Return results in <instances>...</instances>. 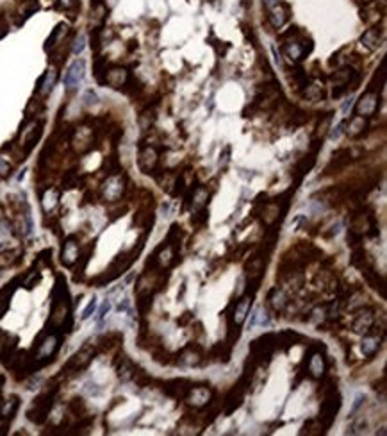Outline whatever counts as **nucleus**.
Here are the masks:
<instances>
[{
  "label": "nucleus",
  "instance_id": "nucleus-38",
  "mask_svg": "<svg viewBox=\"0 0 387 436\" xmlns=\"http://www.w3.org/2000/svg\"><path fill=\"white\" fill-rule=\"evenodd\" d=\"M304 95L307 97L309 100H321L323 99V86H320V84H309V86H305V91H304Z\"/></svg>",
  "mask_w": 387,
  "mask_h": 436
},
{
  "label": "nucleus",
  "instance_id": "nucleus-29",
  "mask_svg": "<svg viewBox=\"0 0 387 436\" xmlns=\"http://www.w3.org/2000/svg\"><path fill=\"white\" fill-rule=\"evenodd\" d=\"M380 341H382V338H380L376 333H373V331L366 334V338L362 340V345H361L364 356H368V358L375 356V354L378 352V349H380Z\"/></svg>",
  "mask_w": 387,
  "mask_h": 436
},
{
  "label": "nucleus",
  "instance_id": "nucleus-18",
  "mask_svg": "<svg viewBox=\"0 0 387 436\" xmlns=\"http://www.w3.org/2000/svg\"><path fill=\"white\" fill-rule=\"evenodd\" d=\"M244 391L246 388L243 386L241 383H237V386H234L232 390L227 393L225 401H223V413L225 415H232L237 408L243 404V399H244Z\"/></svg>",
  "mask_w": 387,
  "mask_h": 436
},
{
  "label": "nucleus",
  "instance_id": "nucleus-16",
  "mask_svg": "<svg viewBox=\"0 0 387 436\" xmlns=\"http://www.w3.org/2000/svg\"><path fill=\"white\" fill-rule=\"evenodd\" d=\"M138 163H139V168H141V172L143 174H154L155 168H157L159 165V152L155 147H152V145H145V147H141V150H139V157H138Z\"/></svg>",
  "mask_w": 387,
  "mask_h": 436
},
{
  "label": "nucleus",
  "instance_id": "nucleus-49",
  "mask_svg": "<svg viewBox=\"0 0 387 436\" xmlns=\"http://www.w3.org/2000/svg\"><path fill=\"white\" fill-rule=\"evenodd\" d=\"M84 47H86V36L84 34H80L79 38L75 39V43H73V47H72V52L75 54V56H79L80 52H82L84 50Z\"/></svg>",
  "mask_w": 387,
  "mask_h": 436
},
{
  "label": "nucleus",
  "instance_id": "nucleus-20",
  "mask_svg": "<svg viewBox=\"0 0 387 436\" xmlns=\"http://www.w3.org/2000/svg\"><path fill=\"white\" fill-rule=\"evenodd\" d=\"M79 256H80V251H79V243L75 242V238H73V236L66 238V242H64V245H63V251H61V263H63L64 266H73L77 263V259H79Z\"/></svg>",
  "mask_w": 387,
  "mask_h": 436
},
{
  "label": "nucleus",
  "instance_id": "nucleus-13",
  "mask_svg": "<svg viewBox=\"0 0 387 436\" xmlns=\"http://www.w3.org/2000/svg\"><path fill=\"white\" fill-rule=\"evenodd\" d=\"M128 81H131V73H128L127 68H123L120 65L107 66V70L104 73V84H107L109 88H114V90L125 88Z\"/></svg>",
  "mask_w": 387,
  "mask_h": 436
},
{
  "label": "nucleus",
  "instance_id": "nucleus-23",
  "mask_svg": "<svg viewBox=\"0 0 387 436\" xmlns=\"http://www.w3.org/2000/svg\"><path fill=\"white\" fill-rule=\"evenodd\" d=\"M270 15H268V18H270V23L275 27V29H280V27H284L287 23V20H289V6L284 4V2H280V4H277L275 8H271Z\"/></svg>",
  "mask_w": 387,
  "mask_h": 436
},
{
  "label": "nucleus",
  "instance_id": "nucleus-55",
  "mask_svg": "<svg viewBox=\"0 0 387 436\" xmlns=\"http://www.w3.org/2000/svg\"><path fill=\"white\" fill-rule=\"evenodd\" d=\"M345 127H346V122H341V124H339V126L335 127L334 131H332V134H330V138H332V140H337V138L341 136V133H342V131H345Z\"/></svg>",
  "mask_w": 387,
  "mask_h": 436
},
{
  "label": "nucleus",
  "instance_id": "nucleus-10",
  "mask_svg": "<svg viewBox=\"0 0 387 436\" xmlns=\"http://www.w3.org/2000/svg\"><path fill=\"white\" fill-rule=\"evenodd\" d=\"M59 345H61V336H57V334H54V333L45 336V340H43L41 343H38V354H36L34 360L38 361L39 367H43V365L50 363V361L54 360Z\"/></svg>",
  "mask_w": 387,
  "mask_h": 436
},
{
  "label": "nucleus",
  "instance_id": "nucleus-51",
  "mask_svg": "<svg viewBox=\"0 0 387 436\" xmlns=\"http://www.w3.org/2000/svg\"><path fill=\"white\" fill-rule=\"evenodd\" d=\"M39 279H41V275H39V272H32L29 275V279H27L25 283H23V286H25L27 290H30V288H34V286L38 285L39 283Z\"/></svg>",
  "mask_w": 387,
  "mask_h": 436
},
{
  "label": "nucleus",
  "instance_id": "nucleus-48",
  "mask_svg": "<svg viewBox=\"0 0 387 436\" xmlns=\"http://www.w3.org/2000/svg\"><path fill=\"white\" fill-rule=\"evenodd\" d=\"M196 215H193L191 216V224H195V225H200V224H203V222H207V218H209V213L205 211V209H196Z\"/></svg>",
  "mask_w": 387,
  "mask_h": 436
},
{
  "label": "nucleus",
  "instance_id": "nucleus-56",
  "mask_svg": "<svg viewBox=\"0 0 387 436\" xmlns=\"http://www.w3.org/2000/svg\"><path fill=\"white\" fill-rule=\"evenodd\" d=\"M362 402H364V395H362V393H359V395H357V397H355V402H354V408H352V411H354V413H355V411H357V410H359V406H361Z\"/></svg>",
  "mask_w": 387,
  "mask_h": 436
},
{
  "label": "nucleus",
  "instance_id": "nucleus-45",
  "mask_svg": "<svg viewBox=\"0 0 387 436\" xmlns=\"http://www.w3.org/2000/svg\"><path fill=\"white\" fill-rule=\"evenodd\" d=\"M93 70H95V77H97L98 83H104V73H105V70H107V61H105L104 57H98V59L95 61Z\"/></svg>",
  "mask_w": 387,
  "mask_h": 436
},
{
  "label": "nucleus",
  "instance_id": "nucleus-46",
  "mask_svg": "<svg viewBox=\"0 0 387 436\" xmlns=\"http://www.w3.org/2000/svg\"><path fill=\"white\" fill-rule=\"evenodd\" d=\"M70 411H72L73 415H75V417H82V413L84 411H86V404H84V401L82 399H72V402H70Z\"/></svg>",
  "mask_w": 387,
  "mask_h": 436
},
{
  "label": "nucleus",
  "instance_id": "nucleus-47",
  "mask_svg": "<svg viewBox=\"0 0 387 436\" xmlns=\"http://www.w3.org/2000/svg\"><path fill=\"white\" fill-rule=\"evenodd\" d=\"M75 184H77V174L73 170H68L63 175V186L68 190V188H73Z\"/></svg>",
  "mask_w": 387,
  "mask_h": 436
},
{
  "label": "nucleus",
  "instance_id": "nucleus-22",
  "mask_svg": "<svg viewBox=\"0 0 387 436\" xmlns=\"http://www.w3.org/2000/svg\"><path fill=\"white\" fill-rule=\"evenodd\" d=\"M352 160V150L350 148H339L332 154V160L327 167V174H337L339 170L346 167Z\"/></svg>",
  "mask_w": 387,
  "mask_h": 436
},
{
  "label": "nucleus",
  "instance_id": "nucleus-59",
  "mask_svg": "<svg viewBox=\"0 0 387 436\" xmlns=\"http://www.w3.org/2000/svg\"><path fill=\"white\" fill-rule=\"evenodd\" d=\"M109 307H111V304L107 302V300H105L104 302V306L100 307V311H98V316H100V319H104L105 316V313H107V311H109Z\"/></svg>",
  "mask_w": 387,
  "mask_h": 436
},
{
  "label": "nucleus",
  "instance_id": "nucleus-26",
  "mask_svg": "<svg viewBox=\"0 0 387 436\" xmlns=\"http://www.w3.org/2000/svg\"><path fill=\"white\" fill-rule=\"evenodd\" d=\"M56 81H57V72L54 68H50V70H47L45 73H43L41 77H39V81H38V88H36V90H38V95H41V97H47L50 93V91L54 90V86H56Z\"/></svg>",
  "mask_w": 387,
  "mask_h": 436
},
{
  "label": "nucleus",
  "instance_id": "nucleus-40",
  "mask_svg": "<svg viewBox=\"0 0 387 436\" xmlns=\"http://www.w3.org/2000/svg\"><path fill=\"white\" fill-rule=\"evenodd\" d=\"M323 432H325V429H323V425L320 424V420H309V422H305L300 434H323Z\"/></svg>",
  "mask_w": 387,
  "mask_h": 436
},
{
  "label": "nucleus",
  "instance_id": "nucleus-12",
  "mask_svg": "<svg viewBox=\"0 0 387 436\" xmlns=\"http://www.w3.org/2000/svg\"><path fill=\"white\" fill-rule=\"evenodd\" d=\"M84 75H86V63H84V59H75L72 65L68 66L66 73H64V86H66V90L70 93L75 91L84 81Z\"/></svg>",
  "mask_w": 387,
  "mask_h": 436
},
{
  "label": "nucleus",
  "instance_id": "nucleus-21",
  "mask_svg": "<svg viewBox=\"0 0 387 436\" xmlns=\"http://www.w3.org/2000/svg\"><path fill=\"white\" fill-rule=\"evenodd\" d=\"M68 32H70V27H68V23L61 22L57 23L56 27H54V30L50 32V36L47 38L45 42V50L47 52H52L54 49H57L59 45H63L64 39H66Z\"/></svg>",
  "mask_w": 387,
  "mask_h": 436
},
{
  "label": "nucleus",
  "instance_id": "nucleus-5",
  "mask_svg": "<svg viewBox=\"0 0 387 436\" xmlns=\"http://www.w3.org/2000/svg\"><path fill=\"white\" fill-rule=\"evenodd\" d=\"M43 134V122L41 120H29L23 124L22 131H20V147H22L23 154H29L36 143L39 141Z\"/></svg>",
  "mask_w": 387,
  "mask_h": 436
},
{
  "label": "nucleus",
  "instance_id": "nucleus-7",
  "mask_svg": "<svg viewBox=\"0 0 387 436\" xmlns=\"http://www.w3.org/2000/svg\"><path fill=\"white\" fill-rule=\"evenodd\" d=\"M339 408H341V395H339L337 390H334L332 393L325 395V401H323V404H321V410H320V418H318L320 424L323 425L325 431L334 424Z\"/></svg>",
  "mask_w": 387,
  "mask_h": 436
},
{
  "label": "nucleus",
  "instance_id": "nucleus-36",
  "mask_svg": "<svg viewBox=\"0 0 387 436\" xmlns=\"http://www.w3.org/2000/svg\"><path fill=\"white\" fill-rule=\"evenodd\" d=\"M210 358H214L216 361L227 363L230 358V347H227V343H218V345H214L212 350H210Z\"/></svg>",
  "mask_w": 387,
  "mask_h": 436
},
{
  "label": "nucleus",
  "instance_id": "nucleus-30",
  "mask_svg": "<svg viewBox=\"0 0 387 436\" xmlns=\"http://www.w3.org/2000/svg\"><path fill=\"white\" fill-rule=\"evenodd\" d=\"M207 199H209V191H207V188H203V186H196L195 190H193L191 197H188L186 201L191 204V209H202L203 206L207 204Z\"/></svg>",
  "mask_w": 387,
  "mask_h": 436
},
{
  "label": "nucleus",
  "instance_id": "nucleus-39",
  "mask_svg": "<svg viewBox=\"0 0 387 436\" xmlns=\"http://www.w3.org/2000/svg\"><path fill=\"white\" fill-rule=\"evenodd\" d=\"M291 84L294 86V90H302V88L307 86V73H305V70H302V68L293 70Z\"/></svg>",
  "mask_w": 387,
  "mask_h": 436
},
{
  "label": "nucleus",
  "instance_id": "nucleus-27",
  "mask_svg": "<svg viewBox=\"0 0 387 436\" xmlns=\"http://www.w3.org/2000/svg\"><path fill=\"white\" fill-rule=\"evenodd\" d=\"M368 129V120L364 116H359V114H354L348 122V129H346V134L352 138H359L366 133Z\"/></svg>",
  "mask_w": 387,
  "mask_h": 436
},
{
  "label": "nucleus",
  "instance_id": "nucleus-61",
  "mask_svg": "<svg viewBox=\"0 0 387 436\" xmlns=\"http://www.w3.org/2000/svg\"><path fill=\"white\" fill-rule=\"evenodd\" d=\"M0 410H2V399H0Z\"/></svg>",
  "mask_w": 387,
  "mask_h": 436
},
{
  "label": "nucleus",
  "instance_id": "nucleus-44",
  "mask_svg": "<svg viewBox=\"0 0 387 436\" xmlns=\"http://www.w3.org/2000/svg\"><path fill=\"white\" fill-rule=\"evenodd\" d=\"M120 334H116V333H113V334H107V336H104V338H100V349L102 350H109V349H113L114 345H118L116 341H120Z\"/></svg>",
  "mask_w": 387,
  "mask_h": 436
},
{
  "label": "nucleus",
  "instance_id": "nucleus-31",
  "mask_svg": "<svg viewBox=\"0 0 387 436\" xmlns=\"http://www.w3.org/2000/svg\"><path fill=\"white\" fill-rule=\"evenodd\" d=\"M38 9H39V2H38V0H23L22 4H20V8H18L20 18L16 20V25H22V23L25 22L27 18H30V16H32L34 13L38 11Z\"/></svg>",
  "mask_w": 387,
  "mask_h": 436
},
{
  "label": "nucleus",
  "instance_id": "nucleus-19",
  "mask_svg": "<svg viewBox=\"0 0 387 436\" xmlns=\"http://www.w3.org/2000/svg\"><path fill=\"white\" fill-rule=\"evenodd\" d=\"M191 381L188 379H171V381H166L162 384V391H164L168 397H173V399H184L188 395L189 388H191Z\"/></svg>",
  "mask_w": 387,
  "mask_h": 436
},
{
  "label": "nucleus",
  "instance_id": "nucleus-32",
  "mask_svg": "<svg viewBox=\"0 0 387 436\" xmlns=\"http://www.w3.org/2000/svg\"><path fill=\"white\" fill-rule=\"evenodd\" d=\"M57 202H59V190L54 188V186L47 188L45 193H43V197H41V206H43V209H45V213L54 211L56 206H57Z\"/></svg>",
  "mask_w": 387,
  "mask_h": 436
},
{
  "label": "nucleus",
  "instance_id": "nucleus-34",
  "mask_svg": "<svg viewBox=\"0 0 387 436\" xmlns=\"http://www.w3.org/2000/svg\"><path fill=\"white\" fill-rule=\"evenodd\" d=\"M271 322L270 315H268V311L264 307H257L255 313L252 315L250 319V327H268Z\"/></svg>",
  "mask_w": 387,
  "mask_h": 436
},
{
  "label": "nucleus",
  "instance_id": "nucleus-15",
  "mask_svg": "<svg viewBox=\"0 0 387 436\" xmlns=\"http://www.w3.org/2000/svg\"><path fill=\"white\" fill-rule=\"evenodd\" d=\"M375 327V315H373L371 307H362L357 311V315L354 319V324H352V331L357 334H368L373 331Z\"/></svg>",
  "mask_w": 387,
  "mask_h": 436
},
{
  "label": "nucleus",
  "instance_id": "nucleus-52",
  "mask_svg": "<svg viewBox=\"0 0 387 436\" xmlns=\"http://www.w3.org/2000/svg\"><path fill=\"white\" fill-rule=\"evenodd\" d=\"M11 174V163L4 157H0V177H8Z\"/></svg>",
  "mask_w": 387,
  "mask_h": 436
},
{
  "label": "nucleus",
  "instance_id": "nucleus-14",
  "mask_svg": "<svg viewBox=\"0 0 387 436\" xmlns=\"http://www.w3.org/2000/svg\"><path fill=\"white\" fill-rule=\"evenodd\" d=\"M210 399H212V390L209 388V384H196V386L191 384L184 401L193 408H203L209 404Z\"/></svg>",
  "mask_w": 387,
  "mask_h": 436
},
{
  "label": "nucleus",
  "instance_id": "nucleus-35",
  "mask_svg": "<svg viewBox=\"0 0 387 436\" xmlns=\"http://www.w3.org/2000/svg\"><path fill=\"white\" fill-rule=\"evenodd\" d=\"M352 265L357 266L359 270H362V268H366V266H369L368 258H366V251L362 249L361 245L354 247V254H352Z\"/></svg>",
  "mask_w": 387,
  "mask_h": 436
},
{
  "label": "nucleus",
  "instance_id": "nucleus-2",
  "mask_svg": "<svg viewBox=\"0 0 387 436\" xmlns=\"http://www.w3.org/2000/svg\"><path fill=\"white\" fill-rule=\"evenodd\" d=\"M127 190V177L123 174H113L100 186V195L105 202H118Z\"/></svg>",
  "mask_w": 387,
  "mask_h": 436
},
{
  "label": "nucleus",
  "instance_id": "nucleus-6",
  "mask_svg": "<svg viewBox=\"0 0 387 436\" xmlns=\"http://www.w3.org/2000/svg\"><path fill=\"white\" fill-rule=\"evenodd\" d=\"M95 354H97L95 345H91V343L82 345L80 347V350H77V352L70 358V361L64 365L63 374H79V372H82L84 368L91 363V360L95 358Z\"/></svg>",
  "mask_w": 387,
  "mask_h": 436
},
{
  "label": "nucleus",
  "instance_id": "nucleus-58",
  "mask_svg": "<svg viewBox=\"0 0 387 436\" xmlns=\"http://www.w3.org/2000/svg\"><path fill=\"white\" fill-rule=\"evenodd\" d=\"M191 319H193V313H191V311H188V313H184V316H182V319H179V326H186V324H188Z\"/></svg>",
  "mask_w": 387,
  "mask_h": 436
},
{
  "label": "nucleus",
  "instance_id": "nucleus-54",
  "mask_svg": "<svg viewBox=\"0 0 387 436\" xmlns=\"http://www.w3.org/2000/svg\"><path fill=\"white\" fill-rule=\"evenodd\" d=\"M95 307H97V299H91L90 306H88L86 309H84V313H82V319H84V320H86V319H90V316H91V313H93V311H95Z\"/></svg>",
  "mask_w": 387,
  "mask_h": 436
},
{
  "label": "nucleus",
  "instance_id": "nucleus-9",
  "mask_svg": "<svg viewBox=\"0 0 387 436\" xmlns=\"http://www.w3.org/2000/svg\"><path fill=\"white\" fill-rule=\"evenodd\" d=\"M380 107V91H375V90H369L364 91L361 95V99L357 100L355 104V114L359 116H364V118H369L378 111Z\"/></svg>",
  "mask_w": 387,
  "mask_h": 436
},
{
  "label": "nucleus",
  "instance_id": "nucleus-60",
  "mask_svg": "<svg viewBox=\"0 0 387 436\" xmlns=\"http://www.w3.org/2000/svg\"><path fill=\"white\" fill-rule=\"evenodd\" d=\"M2 383H4V377L0 376V386H2Z\"/></svg>",
  "mask_w": 387,
  "mask_h": 436
},
{
  "label": "nucleus",
  "instance_id": "nucleus-24",
  "mask_svg": "<svg viewBox=\"0 0 387 436\" xmlns=\"http://www.w3.org/2000/svg\"><path fill=\"white\" fill-rule=\"evenodd\" d=\"M287 304H289V299H287L286 292L282 288H273L268 293V306L273 311H277V313L286 309Z\"/></svg>",
  "mask_w": 387,
  "mask_h": 436
},
{
  "label": "nucleus",
  "instance_id": "nucleus-57",
  "mask_svg": "<svg viewBox=\"0 0 387 436\" xmlns=\"http://www.w3.org/2000/svg\"><path fill=\"white\" fill-rule=\"evenodd\" d=\"M280 2H282V0H263L264 8H266L268 11H270L271 8H275V6H277V4H280Z\"/></svg>",
  "mask_w": 387,
  "mask_h": 436
},
{
  "label": "nucleus",
  "instance_id": "nucleus-1",
  "mask_svg": "<svg viewBox=\"0 0 387 436\" xmlns=\"http://www.w3.org/2000/svg\"><path fill=\"white\" fill-rule=\"evenodd\" d=\"M56 391H57V386H52V388H47L39 397L34 399L32 406L29 408L27 411V418L34 424H43L49 417V411L54 404V397H56Z\"/></svg>",
  "mask_w": 387,
  "mask_h": 436
},
{
  "label": "nucleus",
  "instance_id": "nucleus-11",
  "mask_svg": "<svg viewBox=\"0 0 387 436\" xmlns=\"http://www.w3.org/2000/svg\"><path fill=\"white\" fill-rule=\"evenodd\" d=\"M325 347L318 345V347H311L309 352L305 354V365H307V372L311 374L314 379H321L325 374V358L321 354Z\"/></svg>",
  "mask_w": 387,
  "mask_h": 436
},
{
  "label": "nucleus",
  "instance_id": "nucleus-42",
  "mask_svg": "<svg viewBox=\"0 0 387 436\" xmlns=\"http://www.w3.org/2000/svg\"><path fill=\"white\" fill-rule=\"evenodd\" d=\"M330 120H332V116H330V114H327V116H325L323 120L320 122V126L316 127V131H314V140L323 141L325 134H327L328 127H330Z\"/></svg>",
  "mask_w": 387,
  "mask_h": 436
},
{
  "label": "nucleus",
  "instance_id": "nucleus-4",
  "mask_svg": "<svg viewBox=\"0 0 387 436\" xmlns=\"http://www.w3.org/2000/svg\"><path fill=\"white\" fill-rule=\"evenodd\" d=\"M277 349L275 345V334L268 333L259 336L257 340H253L250 343V354H252V360L255 361L257 365H264L271 360V354L273 350Z\"/></svg>",
  "mask_w": 387,
  "mask_h": 436
},
{
  "label": "nucleus",
  "instance_id": "nucleus-8",
  "mask_svg": "<svg viewBox=\"0 0 387 436\" xmlns=\"http://www.w3.org/2000/svg\"><path fill=\"white\" fill-rule=\"evenodd\" d=\"M311 50H312L311 39H309V42L307 39H289V42H286L282 45V54L293 63V65L304 61Z\"/></svg>",
  "mask_w": 387,
  "mask_h": 436
},
{
  "label": "nucleus",
  "instance_id": "nucleus-50",
  "mask_svg": "<svg viewBox=\"0 0 387 436\" xmlns=\"http://www.w3.org/2000/svg\"><path fill=\"white\" fill-rule=\"evenodd\" d=\"M154 360L159 361V363H169V354L166 352L162 347H159V350H154Z\"/></svg>",
  "mask_w": 387,
  "mask_h": 436
},
{
  "label": "nucleus",
  "instance_id": "nucleus-41",
  "mask_svg": "<svg viewBox=\"0 0 387 436\" xmlns=\"http://www.w3.org/2000/svg\"><path fill=\"white\" fill-rule=\"evenodd\" d=\"M56 8L66 13H75L80 8V0H56Z\"/></svg>",
  "mask_w": 387,
  "mask_h": 436
},
{
  "label": "nucleus",
  "instance_id": "nucleus-53",
  "mask_svg": "<svg viewBox=\"0 0 387 436\" xmlns=\"http://www.w3.org/2000/svg\"><path fill=\"white\" fill-rule=\"evenodd\" d=\"M97 100H98V97L93 90H88L86 93H84V104H86V106H93V104H97Z\"/></svg>",
  "mask_w": 387,
  "mask_h": 436
},
{
  "label": "nucleus",
  "instance_id": "nucleus-43",
  "mask_svg": "<svg viewBox=\"0 0 387 436\" xmlns=\"http://www.w3.org/2000/svg\"><path fill=\"white\" fill-rule=\"evenodd\" d=\"M138 311L141 315H147L152 307V293H145V295H138Z\"/></svg>",
  "mask_w": 387,
  "mask_h": 436
},
{
  "label": "nucleus",
  "instance_id": "nucleus-37",
  "mask_svg": "<svg viewBox=\"0 0 387 436\" xmlns=\"http://www.w3.org/2000/svg\"><path fill=\"white\" fill-rule=\"evenodd\" d=\"M20 406V401L18 397H11L9 399L6 404H2V410H0V415L4 418H13V415L16 413V410H18Z\"/></svg>",
  "mask_w": 387,
  "mask_h": 436
},
{
  "label": "nucleus",
  "instance_id": "nucleus-28",
  "mask_svg": "<svg viewBox=\"0 0 387 436\" xmlns=\"http://www.w3.org/2000/svg\"><path fill=\"white\" fill-rule=\"evenodd\" d=\"M380 42H382V34H380V30L376 29V27H371V29L364 30V34L361 36V43L369 50V52L378 49Z\"/></svg>",
  "mask_w": 387,
  "mask_h": 436
},
{
  "label": "nucleus",
  "instance_id": "nucleus-33",
  "mask_svg": "<svg viewBox=\"0 0 387 436\" xmlns=\"http://www.w3.org/2000/svg\"><path fill=\"white\" fill-rule=\"evenodd\" d=\"M136 370H138V367H136L131 360H127L125 356H121V365H118V376H120L123 381H128V379L134 377Z\"/></svg>",
  "mask_w": 387,
  "mask_h": 436
},
{
  "label": "nucleus",
  "instance_id": "nucleus-3",
  "mask_svg": "<svg viewBox=\"0 0 387 436\" xmlns=\"http://www.w3.org/2000/svg\"><path fill=\"white\" fill-rule=\"evenodd\" d=\"M97 143V133L90 126H79L70 134V145L77 154H86Z\"/></svg>",
  "mask_w": 387,
  "mask_h": 436
},
{
  "label": "nucleus",
  "instance_id": "nucleus-25",
  "mask_svg": "<svg viewBox=\"0 0 387 436\" xmlns=\"http://www.w3.org/2000/svg\"><path fill=\"white\" fill-rule=\"evenodd\" d=\"M302 340V336L294 331H284L280 334H275V345L277 349H282V350H289L293 345H298Z\"/></svg>",
  "mask_w": 387,
  "mask_h": 436
},
{
  "label": "nucleus",
  "instance_id": "nucleus-17",
  "mask_svg": "<svg viewBox=\"0 0 387 436\" xmlns=\"http://www.w3.org/2000/svg\"><path fill=\"white\" fill-rule=\"evenodd\" d=\"M179 363L186 365V367H198L205 360V352L198 343H189L184 349L179 352Z\"/></svg>",
  "mask_w": 387,
  "mask_h": 436
}]
</instances>
